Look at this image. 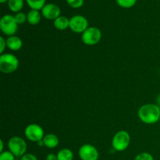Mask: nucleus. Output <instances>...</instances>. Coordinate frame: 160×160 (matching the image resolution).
I'll return each mask as SVG.
<instances>
[{
	"mask_svg": "<svg viewBox=\"0 0 160 160\" xmlns=\"http://www.w3.org/2000/svg\"><path fill=\"white\" fill-rule=\"evenodd\" d=\"M138 116L144 123L154 124L160 120V107L152 103L143 105L138 109Z\"/></svg>",
	"mask_w": 160,
	"mask_h": 160,
	"instance_id": "1",
	"label": "nucleus"
},
{
	"mask_svg": "<svg viewBox=\"0 0 160 160\" xmlns=\"http://www.w3.org/2000/svg\"><path fill=\"white\" fill-rule=\"evenodd\" d=\"M19 59L17 56L10 53H3L0 56V70L2 73H11L19 67Z\"/></svg>",
	"mask_w": 160,
	"mask_h": 160,
	"instance_id": "2",
	"label": "nucleus"
},
{
	"mask_svg": "<svg viewBox=\"0 0 160 160\" xmlns=\"http://www.w3.org/2000/svg\"><path fill=\"white\" fill-rule=\"evenodd\" d=\"M131 143V136L126 131H120L114 135L112 146L117 152H123L128 148Z\"/></svg>",
	"mask_w": 160,
	"mask_h": 160,
	"instance_id": "3",
	"label": "nucleus"
},
{
	"mask_svg": "<svg viewBox=\"0 0 160 160\" xmlns=\"http://www.w3.org/2000/svg\"><path fill=\"white\" fill-rule=\"evenodd\" d=\"M18 25L14 16L9 14L4 15L0 20V28L2 32L9 37L15 35L18 30Z\"/></svg>",
	"mask_w": 160,
	"mask_h": 160,
	"instance_id": "4",
	"label": "nucleus"
},
{
	"mask_svg": "<svg viewBox=\"0 0 160 160\" xmlns=\"http://www.w3.org/2000/svg\"><path fill=\"white\" fill-rule=\"evenodd\" d=\"M8 148L16 157H22L23 155L26 154L28 145L24 139L14 136L8 142Z\"/></svg>",
	"mask_w": 160,
	"mask_h": 160,
	"instance_id": "5",
	"label": "nucleus"
},
{
	"mask_svg": "<svg viewBox=\"0 0 160 160\" xmlns=\"http://www.w3.org/2000/svg\"><path fill=\"white\" fill-rule=\"evenodd\" d=\"M102 31L96 27H89L82 34V42L87 45H95L101 41Z\"/></svg>",
	"mask_w": 160,
	"mask_h": 160,
	"instance_id": "6",
	"label": "nucleus"
},
{
	"mask_svg": "<svg viewBox=\"0 0 160 160\" xmlns=\"http://www.w3.org/2000/svg\"><path fill=\"white\" fill-rule=\"evenodd\" d=\"M24 134L28 140L33 142H38L42 141L45 137L43 128L36 123L28 125L24 130Z\"/></svg>",
	"mask_w": 160,
	"mask_h": 160,
	"instance_id": "7",
	"label": "nucleus"
},
{
	"mask_svg": "<svg viewBox=\"0 0 160 160\" xmlns=\"http://www.w3.org/2000/svg\"><path fill=\"white\" fill-rule=\"evenodd\" d=\"M88 28V21L84 16L75 15L70 19V28L73 32L83 34Z\"/></svg>",
	"mask_w": 160,
	"mask_h": 160,
	"instance_id": "8",
	"label": "nucleus"
},
{
	"mask_svg": "<svg viewBox=\"0 0 160 160\" xmlns=\"http://www.w3.org/2000/svg\"><path fill=\"white\" fill-rule=\"evenodd\" d=\"M78 156L81 160H98L99 157L97 148L90 144L83 145L79 148Z\"/></svg>",
	"mask_w": 160,
	"mask_h": 160,
	"instance_id": "9",
	"label": "nucleus"
},
{
	"mask_svg": "<svg viewBox=\"0 0 160 160\" xmlns=\"http://www.w3.org/2000/svg\"><path fill=\"white\" fill-rule=\"evenodd\" d=\"M61 9L59 6L54 3L45 4L42 9V14L45 19L50 20H55L60 17Z\"/></svg>",
	"mask_w": 160,
	"mask_h": 160,
	"instance_id": "10",
	"label": "nucleus"
},
{
	"mask_svg": "<svg viewBox=\"0 0 160 160\" xmlns=\"http://www.w3.org/2000/svg\"><path fill=\"white\" fill-rule=\"evenodd\" d=\"M6 45L8 48L12 51H18L23 46V42L20 38L13 35L8 37V38L6 39Z\"/></svg>",
	"mask_w": 160,
	"mask_h": 160,
	"instance_id": "11",
	"label": "nucleus"
},
{
	"mask_svg": "<svg viewBox=\"0 0 160 160\" xmlns=\"http://www.w3.org/2000/svg\"><path fill=\"white\" fill-rule=\"evenodd\" d=\"M44 145L48 148H55L59 145V140L54 134H48L45 135L43 138Z\"/></svg>",
	"mask_w": 160,
	"mask_h": 160,
	"instance_id": "12",
	"label": "nucleus"
},
{
	"mask_svg": "<svg viewBox=\"0 0 160 160\" xmlns=\"http://www.w3.org/2000/svg\"><path fill=\"white\" fill-rule=\"evenodd\" d=\"M53 25L59 31H65L70 28V20L65 16H60L54 20Z\"/></svg>",
	"mask_w": 160,
	"mask_h": 160,
	"instance_id": "13",
	"label": "nucleus"
},
{
	"mask_svg": "<svg viewBox=\"0 0 160 160\" xmlns=\"http://www.w3.org/2000/svg\"><path fill=\"white\" fill-rule=\"evenodd\" d=\"M27 21L31 25H37L41 21V13L38 10L31 9L27 14Z\"/></svg>",
	"mask_w": 160,
	"mask_h": 160,
	"instance_id": "14",
	"label": "nucleus"
},
{
	"mask_svg": "<svg viewBox=\"0 0 160 160\" xmlns=\"http://www.w3.org/2000/svg\"><path fill=\"white\" fill-rule=\"evenodd\" d=\"M23 0H8V6L13 12H19L23 6Z\"/></svg>",
	"mask_w": 160,
	"mask_h": 160,
	"instance_id": "15",
	"label": "nucleus"
},
{
	"mask_svg": "<svg viewBox=\"0 0 160 160\" xmlns=\"http://www.w3.org/2000/svg\"><path fill=\"white\" fill-rule=\"evenodd\" d=\"M58 160H73V153L69 148H62L57 153Z\"/></svg>",
	"mask_w": 160,
	"mask_h": 160,
	"instance_id": "16",
	"label": "nucleus"
},
{
	"mask_svg": "<svg viewBox=\"0 0 160 160\" xmlns=\"http://www.w3.org/2000/svg\"><path fill=\"white\" fill-rule=\"evenodd\" d=\"M27 3L31 9L40 10L45 5V0H26Z\"/></svg>",
	"mask_w": 160,
	"mask_h": 160,
	"instance_id": "17",
	"label": "nucleus"
},
{
	"mask_svg": "<svg viewBox=\"0 0 160 160\" xmlns=\"http://www.w3.org/2000/svg\"><path fill=\"white\" fill-rule=\"evenodd\" d=\"M116 1L120 7L125 8V9L133 7L137 2V0H116Z\"/></svg>",
	"mask_w": 160,
	"mask_h": 160,
	"instance_id": "18",
	"label": "nucleus"
},
{
	"mask_svg": "<svg viewBox=\"0 0 160 160\" xmlns=\"http://www.w3.org/2000/svg\"><path fill=\"white\" fill-rule=\"evenodd\" d=\"M14 18H15L16 21H17V23L18 24H23L27 20V15L25 13H23V12H19L15 14Z\"/></svg>",
	"mask_w": 160,
	"mask_h": 160,
	"instance_id": "19",
	"label": "nucleus"
},
{
	"mask_svg": "<svg viewBox=\"0 0 160 160\" xmlns=\"http://www.w3.org/2000/svg\"><path fill=\"white\" fill-rule=\"evenodd\" d=\"M16 156L10 151H3L0 154V160H15Z\"/></svg>",
	"mask_w": 160,
	"mask_h": 160,
	"instance_id": "20",
	"label": "nucleus"
},
{
	"mask_svg": "<svg viewBox=\"0 0 160 160\" xmlns=\"http://www.w3.org/2000/svg\"><path fill=\"white\" fill-rule=\"evenodd\" d=\"M84 0H67V2L70 7L78 9V8L81 7L84 4Z\"/></svg>",
	"mask_w": 160,
	"mask_h": 160,
	"instance_id": "21",
	"label": "nucleus"
},
{
	"mask_svg": "<svg viewBox=\"0 0 160 160\" xmlns=\"http://www.w3.org/2000/svg\"><path fill=\"white\" fill-rule=\"evenodd\" d=\"M134 160H154V158L150 153L142 152L136 156Z\"/></svg>",
	"mask_w": 160,
	"mask_h": 160,
	"instance_id": "22",
	"label": "nucleus"
},
{
	"mask_svg": "<svg viewBox=\"0 0 160 160\" xmlns=\"http://www.w3.org/2000/svg\"><path fill=\"white\" fill-rule=\"evenodd\" d=\"M20 160H38V158L34 154L26 153L22 157H20Z\"/></svg>",
	"mask_w": 160,
	"mask_h": 160,
	"instance_id": "23",
	"label": "nucleus"
},
{
	"mask_svg": "<svg viewBox=\"0 0 160 160\" xmlns=\"http://www.w3.org/2000/svg\"><path fill=\"white\" fill-rule=\"evenodd\" d=\"M6 47H7L6 45V39H5L3 37H0V53L3 54Z\"/></svg>",
	"mask_w": 160,
	"mask_h": 160,
	"instance_id": "24",
	"label": "nucleus"
},
{
	"mask_svg": "<svg viewBox=\"0 0 160 160\" xmlns=\"http://www.w3.org/2000/svg\"><path fill=\"white\" fill-rule=\"evenodd\" d=\"M46 160H58L57 155H55L53 153H50L46 156Z\"/></svg>",
	"mask_w": 160,
	"mask_h": 160,
	"instance_id": "25",
	"label": "nucleus"
},
{
	"mask_svg": "<svg viewBox=\"0 0 160 160\" xmlns=\"http://www.w3.org/2000/svg\"><path fill=\"white\" fill-rule=\"evenodd\" d=\"M4 149V142L2 140L0 141V152H2Z\"/></svg>",
	"mask_w": 160,
	"mask_h": 160,
	"instance_id": "26",
	"label": "nucleus"
},
{
	"mask_svg": "<svg viewBox=\"0 0 160 160\" xmlns=\"http://www.w3.org/2000/svg\"><path fill=\"white\" fill-rule=\"evenodd\" d=\"M156 105H157L158 106H159V107H160V95L157 97V104H156Z\"/></svg>",
	"mask_w": 160,
	"mask_h": 160,
	"instance_id": "27",
	"label": "nucleus"
},
{
	"mask_svg": "<svg viewBox=\"0 0 160 160\" xmlns=\"http://www.w3.org/2000/svg\"><path fill=\"white\" fill-rule=\"evenodd\" d=\"M6 2H8V0H0V2L1 3H5Z\"/></svg>",
	"mask_w": 160,
	"mask_h": 160,
	"instance_id": "28",
	"label": "nucleus"
}]
</instances>
